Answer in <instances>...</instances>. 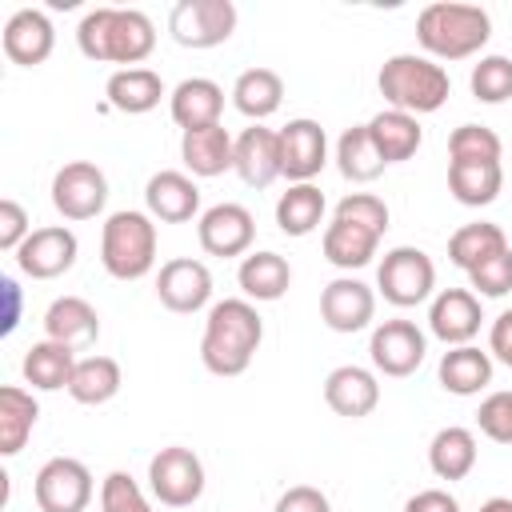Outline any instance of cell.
Segmentation results:
<instances>
[{"label":"cell","mask_w":512,"mask_h":512,"mask_svg":"<svg viewBox=\"0 0 512 512\" xmlns=\"http://www.w3.org/2000/svg\"><path fill=\"white\" fill-rule=\"evenodd\" d=\"M76 48L92 64L140 68L156 48V24L140 8H92L76 24Z\"/></svg>","instance_id":"obj_1"},{"label":"cell","mask_w":512,"mask_h":512,"mask_svg":"<svg viewBox=\"0 0 512 512\" xmlns=\"http://www.w3.org/2000/svg\"><path fill=\"white\" fill-rule=\"evenodd\" d=\"M260 340H264V320L256 304L244 296H228L208 308L204 336H200V360L212 376H240L248 372Z\"/></svg>","instance_id":"obj_2"},{"label":"cell","mask_w":512,"mask_h":512,"mask_svg":"<svg viewBox=\"0 0 512 512\" xmlns=\"http://www.w3.org/2000/svg\"><path fill=\"white\" fill-rule=\"evenodd\" d=\"M488 36H492V16L480 4L436 0V4L420 8V16H416V40L436 64L476 56L488 44Z\"/></svg>","instance_id":"obj_3"},{"label":"cell","mask_w":512,"mask_h":512,"mask_svg":"<svg viewBox=\"0 0 512 512\" xmlns=\"http://www.w3.org/2000/svg\"><path fill=\"white\" fill-rule=\"evenodd\" d=\"M376 88L388 100V108L408 112V116L440 112L448 104V96H452V80H448L444 64H436L432 56H416V52L388 56L380 64Z\"/></svg>","instance_id":"obj_4"},{"label":"cell","mask_w":512,"mask_h":512,"mask_svg":"<svg viewBox=\"0 0 512 512\" xmlns=\"http://www.w3.org/2000/svg\"><path fill=\"white\" fill-rule=\"evenodd\" d=\"M100 264L112 280H144L156 268V220L120 208L100 228Z\"/></svg>","instance_id":"obj_5"},{"label":"cell","mask_w":512,"mask_h":512,"mask_svg":"<svg viewBox=\"0 0 512 512\" xmlns=\"http://www.w3.org/2000/svg\"><path fill=\"white\" fill-rule=\"evenodd\" d=\"M376 292L392 304V308H416L424 300H432L436 292V264L424 248L400 244L388 248L380 268H376Z\"/></svg>","instance_id":"obj_6"},{"label":"cell","mask_w":512,"mask_h":512,"mask_svg":"<svg viewBox=\"0 0 512 512\" xmlns=\"http://www.w3.org/2000/svg\"><path fill=\"white\" fill-rule=\"evenodd\" d=\"M148 492L164 508H192L204 496V464L192 448L168 444L148 460Z\"/></svg>","instance_id":"obj_7"},{"label":"cell","mask_w":512,"mask_h":512,"mask_svg":"<svg viewBox=\"0 0 512 512\" xmlns=\"http://www.w3.org/2000/svg\"><path fill=\"white\" fill-rule=\"evenodd\" d=\"M168 32L180 48H192V52L216 48L236 32V4L232 0H180L168 12Z\"/></svg>","instance_id":"obj_8"},{"label":"cell","mask_w":512,"mask_h":512,"mask_svg":"<svg viewBox=\"0 0 512 512\" xmlns=\"http://www.w3.org/2000/svg\"><path fill=\"white\" fill-rule=\"evenodd\" d=\"M92 472L76 456H52L40 464L32 480V496L40 512H84L92 504Z\"/></svg>","instance_id":"obj_9"},{"label":"cell","mask_w":512,"mask_h":512,"mask_svg":"<svg viewBox=\"0 0 512 512\" xmlns=\"http://www.w3.org/2000/svg\"><path fill=\"white\" fill-rule=\"evenodd\" d=\"M108 204V176L92 164V160H68L64 168H56L52 176V208L80 224V220H96Z\"/></svg>","instance_id":"obj_10"},{"label":"cell","mask_w":512,"mask_h":512,"mask_svg":"<svg viewBox=\"0 0 512 512\" xmlns=\"http://www.w3.org/2000/svg\"><path fill=\"white\" fill-rule=\"evenodd\" d=\"M424 352H428V336L412 324V320H380L368 336V356H372V368L380 376H392V380H404L412 376L420 364H424Z\"/></svg>","instance_id":"obj_11"},{"label":"cell","mask_w":512,"mask_h":512,"mask_svg":"<svg viewBox=\"0 0 512 512\" xmlns=\"http://www.w3.org/2000/svg\"><path fill=\"white\" fill-rule=\"evenodd\" d=\"M80 256V240L68 224H44L32 228V236L16 248V268L32 280H56L64 276Z\"/></svg>","instance_id":"obj_12"},{"label":"cell","mask_w":512,"mask_h":512,"mask_svg":"<svg viewBox=\"0 0 512 512\" xmlns=\"http://www.w3.org/2000/svg\"><path fill=\"white\" fill-rule=\"evenodd\" d=\"M328 164V136L316 120L296 116L280 128V176L288 184H312Z\"/></svg>","instance_id":"obj_13"},{"label":"cell","mask_w":512,"mask_h":512,"mask_svg":"<svg viewBox=\"0 0 512 512\" xmlns=\"http://www.w3.org/2000/svg\"><path fill=\"white\" fill-rule=\"evenodd\" d=\"M196 240L208 256H224V260L228 256H248V248L256 240V220L244 204L224 200V204H212V208L200 212Z\"/></svg>","instance_id":"obj_14"},{"label":"cell","mask_w":512,"mask_h":512,"mask_svg":"<svg viewBox=\"0 0 512 512\" xmlns=\"http://www.w3.org/2000/svg\"><path fill=\"white\" fill-rule=\"evenodd\" d=\"M156 296L176 316H192V312L208 308V300H212V272H208V264L196 260V256H176V260L160 264Z\"/></svg>","instance_id":"obj_15"},{"label":"cell","mask_w":512,"mask_h":512,"mask_svg":"<svg viewBox=\"0 0 512 512\" xmlns=\"http://www.w3.org/2000/svg\"><path fill=\"white\" fill-rule=\"evenodd\" d=\"M480 324H484V312L472 288H440L428 304V332L448 348L472 344Z\"/></svg>","instance_id":"obj_16"},{"label":"cell","mask_w":512,"mask_h":512,"mask_svg":"<svg viewBox=\"0 0 512 512\" xmlns=\"http://www.w3.org/2000/svg\"><path fill=\"white\" fill-rule=\"evenodd\" d=\"M372 316H376V292L364 280L336 276V280L324 284V292H320V320L332 332H344V336L364 332L372 324Z\"/></svg>","instance_id":"obj_17"},{"label":"cell","mask_w":512,"mask_h":512,"mask_svg":"<svg viewBox=\"0 0 512 512\" xmlns=\"http://www.w3.org/2000/svg\"><path fill=\"white\" fill-rule=\"evenodd\" d=\"M324 404L344 420H364L380 404V380L376 372L360 364H340L324 376Z\"/></svg>","instance_id":"obj_18"},{"label":"cell","mask_w":512,"mask_h":512,"mask_svg":"<svg viewBox=\"0 0 512 512\" xmlns=\"http://www.w3.org/2000/svg\"><path fill=\"white\" fill-rule=\"evenodd\" d=\"M144 208L160 224H188L200 212V188H196V180L188 172L164 168V172L148 176V184H144Z\"/></svg>","instance_id":"obj_19"},{"label":"cell","mask_w":512,"mask_h":512,"mask_svg":"<svg viewBox=\"0 0 512 512\" xmlns=\"http://www.w3.org/2000/svg\"><path fill=\"white\" fill-rule=\"evenodd\" d=\"M56 48V28L40 8H20L4 24V56L20 68H36L52 56Z\"/></svg>","instance_id":"obj_20"},{"label":"cell","mask_w":512,"mask_h":512,"mask_svg":"<svg viewBox=\"0 0 512 512\" xmlns=\"http://www.w3.org/2000/svg\"><path fill=\"white\" fill-rule=\"evenodd\" d=\"M180 160L192 176L200 180H212V176H224L236 160V140L224 124H208V128H188L180 136Z\"/></svg>","instance_id":"obj_21"},{"label":"cell","mask_w":512,"mask_h":512,"mask_svg":"<svg viewBox=\"0 0 512 512\" xmlns=\"http://www.w3.org/2000/svg\"><path fill=\"white\" fill-rule=\"evenodd\" d=\"M232 172L248 184V188H268L280 176V132L252 124L236 136V160Z\"/></svg>","instance_id":"obj_22"},{"label":"cell","mask_w":512,"mask_h":512,"mask_svg":"<svg viewBox=\"0 0 512 512\" xmlns=\"http://www.w3.org/2000/svg\"><path fill=\"white\" fill-rule=\"evenodd\" d=\"M168 112H172V120L180 124V132L220 124L224 88H220L216 80H208V76H188V80H180V84L168 92Z\"/></svg>","instance_id":"obj_23"},{"label":"cell","mask_w":512,"mask_h":512,"mask_svg":"<svg viewBox=\"0 0 512 512\" xmlns=\"http://www.w3.org/2000/svg\"><path fill=\"white\" fill-rule=\"evenodd\" d=\"M44 336L68 348H92L100 336V316L84 296H56L44 312Z\"/></svg>","instance_id":"obj_24"},{"label":"cell","mask_w":512,"mask_h":512,"mask_svg":"<svg viewBox=\"0 0 512 512\" xmlns=\"http://www.w3.org/2000/svg\"><path fill=\"white\" fill-rule=\"evenodd\" d=\"M236 284H240V292H244V300H252V304H272V300H280L284 292H288V284H292V268H288V260L280 256V252H248L244 260H240V268H236Z\"/></svg>","instance_id":"obj_25"},{"label":"cell","mask_w":512,"mask_h":512,"mask_svg":"<svg viewBox=\"0 0 512 512\" xmlns=\"http://www.w3.org/2000/svg\"><path fill=\"white\" fill-rule=\"evenodd\" d=\"M160 96H164V80H160V72H152V68H116V72L108 76V84H104L108 108H116V112H124V116H144V112H152V108L160 104Z\"/></svg>","instance_id":"obj_26"},{"label":"cell","mask_w":512,"mask_h":512,"mask_svg":"<svg viewBox=\"0 0 512 512\" xmlns=\"http://www.w3.org/2000/svg\"><path fill=\"white\" fill-rule=\"evenodd\" d=\"M20 372H24V384H32L36 392H56V388H68L72 372H76V348L60 344V340H36L24 360H20Z\"/></svg>","instance_id":"obj_27"},{"label":"cell","mask_w":512,"mask_h":512,"mask_svg":"<svg viewBox=\"0 0 512 512\" xmlns=\"http://www.w3.org/2000/svg\"><path fill=\"white\" fill-rule=\"evenodd\" d=\"M440 388L452 392V396H480L488 384H492V356L480 352L476 344H460V348H448L440 356Z\"/></svg>","instance_id":"obj_28"},{"label":"cell","mask_w":512,"mask_h":512,"mask_svg":"<svg viewBox=\"0 0 512 512\" xmlns=\"http://www.w3.org/2000/svg\"><path fill=\"white\" fill-rule=\"evenodd\" d=\"M368 132H372V144H376V152L384 156V164H404V160H412V156L420 152V144H424L420 120L408 116V112H396V108L376 112V116L368 120Z\"/></svg>","instance_id":"obj_29"},{"label":"cell","mask_w":512,"mask_h":512,"mask_svg":"<svg viewBox=\"0 0 512 512\" xmlns=\"http://www.w3.org/2000/svg\"><path fill=\"white\" fill-rule=\"evenodd\" d=\"M504 168L500 160H448V192L464 208H484L500 196Z\"/></svg>","instance_id":"obj_30"},{"label":"cell","mask_w":512,"mask_h":512,"mask_svg":"<svg viewBox=\"0 0 512 512\" xmlns=\"http://www.w3.org/2000/svg\"><path fill=\"white\" fill-rule=\"evenodd\" d=\"M232 104H236L240 116H248L256 124L268 120L284 104V80H280V72H272V68H244L236 76V84H232Z\"/></svg>","instance_id":"obj_31"},{"label":"cell","mask_w":512,"mask_h":512,"mask_svg":"<svg viewBox=\"0 0 512 512\" xmlns=\"http://www.w3.org/2000/svg\"><path fill=\"white\" fill-rule=\"evenodd\" d=\"M324 260L344 268V272H356L364 264H372L376 248H380V236L372 228H360V224H348V220H336L324 228Z\"/></svg>","instance_id":"obj_32"},{"label":"cell","mask_w":512,"mask_h":512,"mask_svg":"<svg viewBox=\"0 0 512 512\" xmlns=\"http://www.w3.org/2000/svg\"><path fill=\"white\" fill-rule=\"evenodd\" d=\"M36 420H40L36 396L20 384H4L0 388V456H16L28 444Z\"/></svg>","instance_id":"obj_33"},{"label":"cell","mask_w":512,"mask_h":512,"mask_svg":"<svg viewBox=\"0 0 512 512\" xmlns=\"http://www.w3.org/2000/svg\"><path fill=\"white\" fill-rule=\"evenodd\" d=\"M324 212H328V200L316 184H288V192H280L276 200V228L300 240L324 224Z\"/></svg>","instance_id":"obj_34"},{"label":"cell","mask_w":512,"mask_h":512,"mask_svg":"<svg viewBox=\"0 0 512 512\" xmlns=\"http://www.w3.org/2000/svg\"><path fill=\"white\" fill-rule=\"evenodd\" d=\"M428 468L448 484L464 480L476 468V436H472V428H460V424L440 428L432 436V444H428Z\"/></svg>","instance_id":"obj_35"},{"label":"cell","mask_w":512,"mask_h":512,"mask_svg":"<svg viewBox=\"0 0 512 512\" xmlns=\"http://www.w3.org/2000/svg\"><path fill=\"white\" fill-rule=\"evenodd\" d=\"M504 248H512L508 236H504V228L492 224V220H476V224H460V228L452 232V240H448V260H452L456 268L472 272V268H480L484 260L500 256Z\"/></svg>","instance_id":"obj_36"},{"label":"cell","mask_w":512,"mask_h":512,"mask_svg":"<svg viewBox=\"0 0 512 512\" xmlns=\"http://www.w3.org/2000/svg\"><path fill=\"white\" fill-rule=\"evenodd\" d=\"M120 384H124V372L112 356H84V360H76V372L68 380V396L76 404L100 408L120 392Z\"/></svg>","instance_id":"obj_37"},{"label":"cell","mask_w":512,"mask_h":512,"mask_svg":"<svg viewBox=\"0 0 512 512\" xmlns=\"http://www.w3.org/2000/svg\"><path fill=\"white\" fill-rule=\"evenodd\" d=\"M336 168H340V176L352 180V184H372V180L388 168L384 156H380L376 144H372L368 124H352V128L340 132V140H336Z\"/></svg>","instance_id":"obj_38"},{"label":"cell","mask_w":512,"mask_h":512,"mask_svg":"<svg viewBox=\"0 0 512 512\" xmlns=\"http://www.w3.org/2000/svg\"><path fill=\"white\" fill-rule=\"evenodd\" d=\"M468 88L480 104H504L512 100V60L508 56H480V64H472Z\"/></svg>","instance_id":"obj_39"},{"label":"cell","mask_w":512,"mask_h":512,"mask_svg":"<svg viewBox=\"0 0 512 512\" xmlns=\"http://www.w3.org/2000/svg\"><path fill=\"white\" fill-rule=\"evenodd\" d=\"M504 144L488 124H460L448 136V156L452 160H500Z\"/></svg>","instance_id":"obj_40"},{"label":"cell","mask_w":512,"mask_h":512,"mask_svg":"<svg viewBox=\"0 0 512 512\" xmlns=\"http://www.w3.org/2000/svg\"><path fill=\"white\" fill-rule=\"evenodd\" d=\"M100 512H152V504L128 472H108L100 484Z\"/></svg>","instance_id":"obj_41"},{"label":"cell","mask_w":512,"mask_h":512,"mask_svg":"<svg viewBox=\"0 0 512 512\" xmlns=\"http://www.w3.org/2000/svg\"><path fill=\"white\" fill-rule=\"evenodd\" d=\"M336 220H348V224H360V228H372L376 236H384L388 228V204L372 192H348L340 204H336Z\"/></svg>","instance_id":"obj_42"},{"label":"cell","mask_w":512,"mask_h":512,"mask_svg":"<svg viewBox=\"0 0 512 512\" xmlns=\"http://www.w3.org/2000/svg\"><path fill=\"white\" fill-rule=\"evenodd\" d=\"M468 284H472L476 296H508L512 292V248H504L500 256H492L480 268H472Z\"/></svg>","instance_id":"obj_43"},{"label":"cell","mask_w":512,"mask_h":512,"mask_svg":"<svg viewBox=\"0 0 512 512\" xmlns=\"http://www.w3.org/2000/svg\"><path fill=\"white\" fill-rule=\"evenodd\" d=\"M476 424L488 440L496 444H512V392H492L480 400V412H476Z\"/></svg>","instance_id":"obj_44"},{"label":"cell","mask_w":512,"mask_h":512,"mask_svg":"<svg viewBox=\"0 0 512 512\" xmlns=\"http://www.w3.org/2000/svg\"><path fill=\"white\" fill-rule=\"evenodd\" d=\"M28 236H32V224H28L24 204L12 200V196H4V200H0V248L16 256V248H20Z\"/></svg>","instance_id":"obj_45"},{"label":"cell","mask_w":512,"mask_h":512,"mask_svg":"<svg viewBox=\"0 0 512 512\" xmlns=\"http://www.w3.org/2000/svg\"><path fill=\"white\" fill-rule=\"evenodd\" d=\"M272 512H332V504H328V496H324L320 488H312V484H292L288 492H280V500H276Z\"/></svg>","instance_id":"obj_46"},{"label":"cell","mask_w":512,"mask_h":512,"mask_svg":"<svg viewBox=\"0 0 512 512\" xmlns=\"http://www.w3.org/2000/svg\"><path fill=\"white\" fill-rule=\"evenodd\" d=\"M488 356L512 368V308H504L488 328Z\"/></svg>","instance_id":"obj_47"},{"label":"cell","mask_w":512,"mask_h":512,"mask_svg":"<svg viewBox=\"0 0 512 512\" xmlns=\"http://www.w3.org/2000/svg\"><path fill=\"white\" fill-rule=\"evenodd\" d=\"M404 512H460V500L452 492H444V488H424V492L408 496Z\"/></svg>","instance_id":"obj_48"},{"label":"cell","mask_w":512,"mask_h":512,"mask_svg":"<svg viewBox=\"0 0 512 512\" xmlns=\"http://www.w3.org/2000/svg\"><path fill=\"white\" fill-rule=\"evenodd\" d=\"M0 292H4V304H8V312H4V336H12L16 324H20V288H16L12 276H4L0 280Z\"/></svg>","instance_id":"obj_49"},{"label":"cell","mask_w":512,"mask_h":512,"mask_svg":"<svg viewBox=\"0 0 512 512\" xmlns=\"http://www.w3.org/2000/svg\"><path fill=\"white\" fill-rule=\"evenodd\" d=\"M480 512H512V496H492L480 504Z\"/></svg>","instance_id":"obj_50"}]
</instances>
